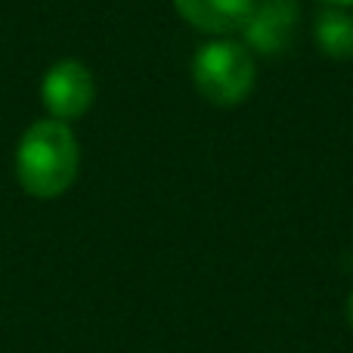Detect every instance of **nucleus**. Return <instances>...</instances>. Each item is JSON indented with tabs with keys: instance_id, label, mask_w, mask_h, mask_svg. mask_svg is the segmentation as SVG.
Wrapping results in <instances>:
<instances>
[{
	"instance_id": "f257e3e1",
	"label": "nucleus",
	"mask_w": 353,
	"mask_h": 353,
	"mask_svg": "<svg viewBox=\"0 0 353 353\" xmlns=\"http://www.w3.org/2000/svg\"><path fill=\"white\" fill-rule=\"evenodd\" d=\"M81 146L72 124L41 118L28 124L16 146V180L31 199H59L78 180Z\"/></svg>"
},
{
	"instance_id": "7ed1b4c3",
	"label": "nucleus",
	"mask_w": 353,
	"mask_h": 353,
	"mask_svg": "<svg viewBox=\"0 0 353 353\" xmlns=\"http://www.w3.org/2000/svg\"><path fill=\"white\" fill-rule=\"evenodd\" d=\"M97 99V78L81 59H59L41 81V103L56 121H78Z\"/></svg>"
},
{
	"instance_id": "20e7f679",
	"label": "nucleus",
	"mask_w": 353,
	"mask_h": 353,
	"mask_svg": "<svg viewBox=\"0 0 353 353\" xmlns=\"http://www.w3.org/2000/svg\"><path fill=\"white\" fill-rule=\"evenodd\" d=\"M298 22V0H254V10L242 28V43L254 56H279L294 43Z\"/></svg>"
},
{
	"instance_id": "423d86ee",
	"label": "nucleus",
	"mask_w": 353,
	"mask_h": 353,
	"mask_svg": "<svg viewBox=\"0 0 353 353\" xmlns=\"http://www.w3.org/2000/svg\"><path fill=\"white\" fill-rule=\"evenodd\" d=\"M313 41H316L319 53L329 59L347 62L353 59V16L350 10H323L313 22Z\"/></svg>"
},
{
	"instance_id": "0eeeda50",
	"label": "nucleus",
	"mask_w": 353,
	"mask_h": 353,
	"mask_svg": "<svg viewBox=\"0 0 353 353\" xmlns=\"http://www.w3.org/2000/svg\"><path fill=\"white\" fill-rule=\"evenodd\" d=\"M323 3L335 6V10H353V0H323Z\"/></svg>"
},
{
	"instance_id": "f03ea898",
	"label": "nucleus",
	"mask_w": 353,
	"mask_h": 353,
	"mask_svg": "<svg viewBox=\"0 0 353 353\" xmlns=\"http://www.w3.org/2000/svg\"><path fill=\"white\" fill-rule=\"evenodd\" d=\"M192 84L199 97L220 109H236L254 93L257 62L242 41L214 37L192 59Z\"/></svg>"
},
{
	"instance_id": "39448f33",
	"label": "nucleus",
	"mask_w": 353,
	"mask_h": 353,
	"mask_svg": "<svg viewBox=\"0 0 353 353\" xmlns=\"http://www.w3.org/2000/svg\"><path fill=\"white\" fill-rule=\"evenodd\" d=\"M176 16L195 31L211 37L242 34L254 0H171Z\"/></svg>"
},
{
	"instance_id": "6e6552de",
	"label": "nucleus",
	"mask_w": 353,
	"mask_h": 353,
	"mask_svg": "<svg viewBox=\"0 0 353 353\" xmlns=\"http://www.w3.org/2000/svg\"><path fill=\"white\" fill-rule=\"evenodd\" d=\"M347 319H350V325H353V292H350V301H347Z\"/></svg>"
}]
</instances>
